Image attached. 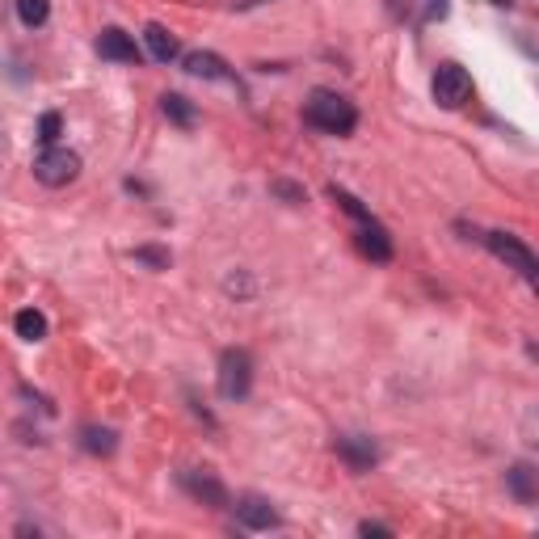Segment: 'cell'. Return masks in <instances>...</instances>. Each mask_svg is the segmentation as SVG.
<instances>
[{"label":"cell","instance_id":"cell-1","mask_svg":"<svg viewBox=\"0 0 539 539\" xmlns=\"http://www.w3.org/2000/svg\"><path fill=\"white\" fill-rule=\"evenodd\" d=\"M304 118L312 127L329 131V135H350L358 127V110L346 102L342 93H333V89H316L308 97V106H304Z\"/></svg>","mask_w":539,"mask_h":539},{"label":"cell","instance_id":"cell-2","mask_svg":"<svg viewBox=\"0 0 539 539\" xmlns=\"http://www.w3.org/2000/svg\"><path fill=\"white\" fill-rule=\"evenodd\" d=\"M253 388V358L249 350H228L219 358V396L224 401H245Z\"/></svg>","mask_w":539,"mask_h":539},{"label":"cell","instance_id":"cell-3","mask_svg":"<svg viewBox=\"0 0 539 539\" xmlns=\"http://www.w3.org/2000/svg\"><path fill=\"white\" fill-rule=\"evenodd\" d=\"M76 173H81V156L68 148H55V144L38 152V161H34V177L43 186H68V182H76Z\"/></svg>","mask_w":539,"mask_h":539},{"label":"cell","instance_id":"cell-4","mask_svg":"<svg viewBox=\"0 0 539 539\" xmlns=\"http://www.w3.org/2000/svg\"><path fill=\"white\" fill-rule=\"evenodd\" d=\"M430 89H434V102L443 106V110H459L472 97V76L459 68V64H443V68L434 72V85Z\"/></svg>","mask_w":539,"mask_h":539},{"label":"cell","instance_id":"cell-5","mask_svg":"<svg viewBox=\"0 0 539 539\" xmlns=\"http://www.w3.org/2000/svg\"><path fill=\"white\" fill-rule=\"evenodd\" d=\"M485 241H489V249H493L497 257H502L506 266H514L523 278H539V262L531 257V249H527L523 241H514V236H506V232H489Z\"/></svg>","mask_w":539,"mask_h":539},{"label":"cell","instance_id":"cell-6","mask_svg":"<svg viewBox=\"0 0 539 539\" xmlns=\"http://www.w3.org/2000/svg\"><path fill=\"white\" fill-rule=\"evenodd\" d=\"M97 55H102V59H114V64H139L135 38H131L127 30H118V26H110V30L97 34Z\"/></svg>","mask_w":539,"mask_h":539},{"label":"cell","instance_id":"cell-7","mask_svg":"<svg viewBox=\"0 0 539 539\" xmlns=\"http://www.w3.org/2000/svg\"><path fill=\"white\" fill-rule=\"evenodd\" d=\"M337 455H342L354 472H367V468H375L379 447L371 443L367 434H342V438H337Z\"/></svg>","mask_w":539,"mask_h":539},{"label":"cell","instance_id":"cell-8","mask_svg":"<svg viewBox=\"0 0 539 539\" xmlns=\"http://www.w3.org/2000/svg\"><path fill=\"white\" fill-rule=\"evenodd\" d=\"M236 518H241L249 531H270V527H278V510L266 502V497H257V493H249V497H241V502H236Z\"/></svg>","mask_w":539,"mask_h":539},{"label":"cell","instance_id":"cell-9","mask_svg":"<svg viewBox=\"0 0 539 539\" xmlns=\"http://www.w3.org/2000/svg\"><path fill=\"white\" fill-rule=\"evenodd\" d=\"M506 485L514 493V502H523V506H535L539 502V468L531 464H514L506 472Z\"/></svg>","mask_w":539,"mask_h":539},{"label":"cell","instance_id":"cell-10","mask_svg":"<svg viewBox=\"0 0 539 539\" xmlns=\"http://www.w3.org/2000/svg\"><path fill=\"white\" fill-rule=\"evenodd\" d=\"M182 485L198 497V502H207V506H215V510H219V506H228V493H224V485H219L211 472H186V476H182Z\"/></svg>","mask_w":539,"mask_h":539},{"label":"cell","instance_id":"cell-11","mask_svg":"<svg viewBox=\"0 0 539 539\" xmlns=\"http://www.w3.org/2000/svg\"><path fill=\"white\" fill-rule=\"evenodd\" d=\"M182 64H186L190 76H203V81H224V76H228V64L215 51H190Z\"/></svg>","mask_w":539,"mask_h":539},{"label":"cell","instance_id":"cell-12","mask_svg":"<svg viewBox=\"0 0 539 539\" xmlns=\"http://www.w3.org/2000/svg\"><path fill=\"white\" fill-rule=\"evenodd\" d=\"M358 249H363V253L371 257V262H388V257H392V241H388V232L379 228V224H371V219H367L363 228H358Z\"/></svg>","mask_w":539,"mask_h":539},{"label":"cell","instance_id":"cell-13","mask_svg":"<svg viewBox=\"0 0 539 539\" xmlns=\"http://www.w3.org/2000/svg\"><path fill=\"white\" fill-rule=\"evenodd\" d=\"M144 43H148V55L156 59V64H169V59H177V38L161 22H152L144 30Z\"/></svg>","mask_w":539,"mask_h":539},{"label":"cell","instance_id":"cell-14","mask_svg":"<svg viewBox=\"0 0 539 539\" xmlns=\"http://www.w3.org/2000/svg\"><path fill=\"white\" fill-rule=\"evenodd\" d=\"M13 329H17L22 342H43V337H47V316L38 308H22L13 316Z\"/></svg>","mask_w":539,"mask_h":539},{"label":"cell","instance_id":"cell-15","mask_svg":"<svg viewBox=\"0 0 539 539\" xmlns=\"http://www.w3.org/2000/svg\"><path fill=\"white\" fill-rule=\"evenodd\" d=\"M161 110H165V118H173L177 127H194V106L186 102L182 93H165L161 97Z\"/></svg>","mask_w":539,"mask_h":539},{"label":"cell","instance_id":"cell-16","mask_svg":"<svg viewBox=\"0 0 539 539\" xmlns=\"http://www.w3.org/2000/svg\"><path fill=\"white\" fill-rule=\"evenodd\" d=\"M17 17H22V26L38 30L51 17V0H17Z\"/></svg>","mask_w":539,"mask_h":539},{"label":"cell","instance_id":"cell-17","mask_svg":"<svg viewBox=\"0 0 539 539\" xmlns=\"http://www.w3.org/2000/svg\"><path fill=\"white\" fill-rule=\"evenodd\" d=\"M118 443H114V430H97V426H89L85 430V451H93V455H110Z\"/></svg>","mask_w":539,"mask_h":539},{"label":"cell","instance_id":"cell-18","mask_svg":"<svg viewBox=\"0 0 539 539\" xmlns=\"http://www.w3.org/2000/svg\"><path fill=\"white\" fill-rule=\"evenodd\" d=\"M59 127H64V123H59V114H43V123H38V139L51 148L55 139H59Z\"/></svg>","mask_w":539,"mask_h":539},{"label":"cell","instance_id":"cell-19","mask_svg":"<svg viewBox=\"0 0 539 539\" xmlns=\"http://www.w3.org/2000/svg\"><path fill=\"white\" fill-rule=\"evenodd\" d=\"M135 257L139 262H152V266H169V253H161V249H135Z\"/></svg>","mask_w":539,"mask_h":539},{"label":"cell","instance_id":"cell-20","mask_svg":"<svg viewBox=\"0 0 539 539\" xmlns=\"http://www.w3.org/2000/svg\"><path fill=\"white\" fill-rule=\"evenodd\" d=\"M274 190L283 194L287 203H304V190H299V186H291V182H274Z\"/></svg>","mask_w":539,"mask_h":539},{"label":"cell","instance_id":"cell-21","mask_svg":"<svg viewBox=\"0 0 539 539\" xmlns=\"http://www.w3.org/2000/svg\"><path fill=\"white\" fill-rule=\"evenodd\" d=\"M447 0H426V17H430V22H438V17H447Z\"/></svg>","mask_w":539,"mask_h":539},{"label":"cell","instance_id":"cell-22","mask_svg":"<svg viewBox=\"0 0 539 539\" xmlns=\"http://www.w3.org/2000/svg\"><path fill=\"white\" fill-rule=\"evenodd\" d=\"M358 531H363V535H392L388 527H379V523H363V527H358Z\"/></svg>","mask_w":539,"mask_h":539},{"label":"cell","instance_id":"cell-23","mask_svg":"<svg viewBox=\"0 0 539 539\" xmlns=\"http://www.w3.org/2000/svg\"><path fill=\"white\" fill-rule=\"evenodd\" d=\"M489 5H502V9H506V5H510V0H489Z\"/></svg>","mask_w":539,"mask_h":539}]
</instances>
